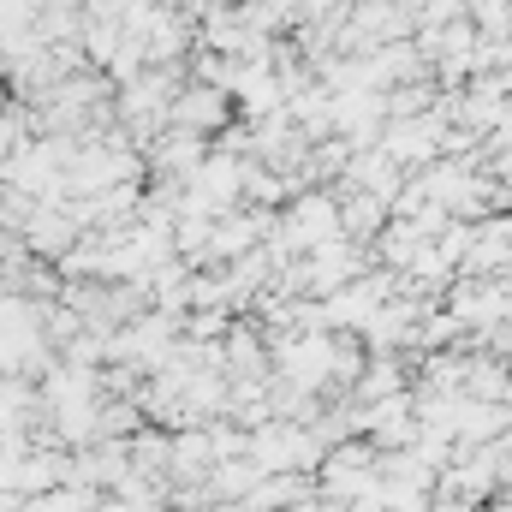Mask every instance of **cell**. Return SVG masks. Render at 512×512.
Segmentation results:
<instances>
[{
  "mask_svg": "<svg viewBox=\"0 0 512 512\" xmlns=\"http://www.w3.org/2000/svg\"><path fill=\"white\" fill-rule=\"evenodd\" d=\"M251 459L262 471H322L328 441L298 417H268L251 429Z\"/></svg>",
  "mask_w": 512,
  "mask_h": 512,
  "instance_id": "1",
  "label": "cell"
},
{
  "mask_svg": "<svg viewBox=\"0 0 512 512\" xmlns=\"http://www.w3.org/2000/svg\"><path fill=\"white\" fill-rule=\"evenodd\" d=\"M387 221H393V209H387L376 191H358V185H352V197L340 203V233H346L352 245H376V233H382Z\"/></svg>",
  "mask_w": 512,
  "mask_h": 512,
  "instance_id": "6",
  "label": "cell"
},
{
  "mask_svg": "<svg viewBox=\"0 0 512 512\" xmlns=\"http://www.w3.org/2000/svg\"><path fill=\"white\" fill-rule=\"evenodd\" d=\"M203 161H209V137H203V131L167 126L155 143H149V167H155L161 179H191Z\"/></svg>",
  "mask_w": 512,
  "mask_h": 512,
  "instance_id": "4",
  "label": "cell"
},
{
  "mask_svg": "<svg viewBox=\"0 0 512 512\" xmlns=\"http://www.w3.org/2000/svg\"><path fill=\"white\" fill-rule=\"evenodd\" d=\"M334 340H340L334 328H298V334L274 340V370L304 393H322L334 376Z\"/></svg>",
  "mask_w": 512,
  "mask_h": 512,
  "instance_id": "2",
  "label": "cell"
},
{
  "mask_svg": "<svg viewBox=\"0 0 512 512\" xmlns=\"http://www.w3.org/2000/svg\"><path fill=\"white\" fill-rule=\"evenodd\" d=\"M102 507V489H84V483H60V489H42V495H24L18 512H96Z\"/></svg>",
  "mask_w": 512,
  "mask_h": 512,
  "instance_id": "8",
  "label": "cell"
},
{
  "mask_svg": "<svg viewBox=\"0 0 512 512\" xmlns=\"http://www.w3.org/2000/svg\"><path fill=\"white\" fill-rule=\"evenodd\" d=\"M221 465V447L209 435V423L197 429H173V483H209Z\"/></svg>",
  "mask_w": 512,
  "mask_h": 512,
  "instance_id": "5",
  "label": "cell"
},
{
  "mask_svg": "<svg viewBox=\"0 0 512 512\" xmlns=\"http://www.w3.org/2000/svg\"><path fill=\"white\" fill-rule=\"evenodd\" d=\"M0 96H6V90H0ZM0 108H6V102H0Z\"/></svg>",
  "mask_w": 512,
  "mask_h": 512,
  "instance_id": "9",
  "label": "cell"
},
{
  "mask_svg": "<svg viewBox=\"0 0 512 512\" xmlns=\"http://www.w3.org/2000/svg\"><path fill=\"white\" fill-rule=\"evenodd\" d=\"M131 471L137 477H155V483H173V429L149 423L131 435Z\"/></svg>",
  "mask_w": 512,
  "mask_h": 512,
  "instance_id": "7",
  "label": "cell"
},
{
  "mask_svg": "<svg viewBox=\"0 0 512 512\" xmlns=\"http://www.w3.org/2000/svg\"><path fill=\"white\" fill-rule=\"evenodd\" d=\"M239 102H233V90H221V84H191V90H179L173 96V108H167V126L179 131H203V137H215V131H227V114H233Z\"/></svg>",
  "mask_w": 512,
  "mask_h": 512,
  "instance_id": "3",
  "label": "cell"
}]
</instances>
